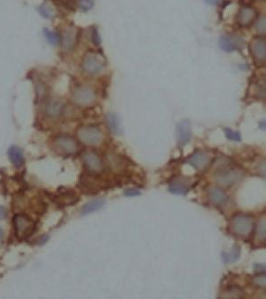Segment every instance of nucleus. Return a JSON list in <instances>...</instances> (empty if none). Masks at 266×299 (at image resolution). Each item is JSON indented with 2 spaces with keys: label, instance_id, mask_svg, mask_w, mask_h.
Here are the masks:
<instances>
[{
  "label": "nucleus",
  "instance_id": "f257e3e1",
  "mask_svg": "<svg viewBox=\"0 0 266 299\" xmlns=\"http://www.w3.org/2000/svg\"><path fill=\"white\" fill-rule=\"evenodd\" d=\"M243 177L244 171L235 165H231L229 163H226L222 165L221 167L218 168L214 175L217 184L224 188L232 187L236 183H238Z\"/></svg>",
  "mask_w": 266,
  "mask_h": 299
},
{
  "label": "nucleus",
  "instance_id": "f03ea898",
  "mask_svg": "<svg viewBox=\"0 0 266 299\" xmlns=\"http://www.w3.org/2000/svg\"><path fill=\"white\" fill-rule=\"evenodd\" d=\"M77 139L85 146H96L103 142V132L98 126H81L76 132Z\"/></svg>",
  "mask_w": 266,
  "mask_h": 299
},
{
  "label": "nucleus",
  "instance_id": "7ed1b4c3",
  "mask_svg": "<svg viewBox=\"0 0 266 299\" xmlns=\"http://www.w3.org/2000/svg\"><path fill=\"white\" fill-rule=\"evenodd\" d=\"M97 92L91 86L76 87L72 94L74 104L80 108H89L94 106L97 101Z\"/></svg>",
  "mask_w": 266,
  "mask_h": 299
},
{
  "label": "nucleus",
  "instance_id": "20e7f679",
  "mask_svg": "<svg viewBox=\"0 0 266 299\" xmlns=\"http://www.w3.org/2000/svg\"><path fill=\"white\" fill-rule=\"evenodd\" d=\"M81 66L83 72L90 76H96L101 73L106 67L105 57L98 52H87L83 56Z\"/></svg>",
  "mask_w": 266,
  "mask_h": 299
},
{
  "label": "nucleus",
  "instance_id": "39448f33",
  "mask_svg": "<svg viewBox=\"0 0 266 299\" xmlns=\"http://www.w3.org/2000/svg\"><path fill=\"white\" fill-rule=\"evenodd\" d=\"M231 230L237 236H249L254 230L252 217L247 214L235 215L231 221Z\"/></svg>",
  "mask_w": 266,
  "mask_h": 299
},
{
  "label": "nucleus",
  "instance_id": "423d86ee",
  "mask_svg": "<svg viewBox=\"0 0 266 299\" xmlns=\"http://www.w3.org/2000/svg\"><path fill=\"white\" fill-rule=\"evenodd\" d=\"M14 226L15 234L19 239H25L31 236L35 228L33 220L23 214L14 216Z\"/></svg>",
  "mask_w": 266,
  "mask_h": 299
},
{
  "label": "nucleus",
  "instance_id": "0eeeda50",
  "mask_svg": "<svg viewBox=\"0 0 266 299\" xmlns=\"http://www.w3.org/2000/svg\"><path fill=\"white\" fill-rule=\"evenodd\" d=\"M80 32L75 26H68L64 28L61 34V44L62 48L65 52H71L76 48L79 40Z\"/></svg>",
  "mask_w": 266,
  "mask_h": 299
},
{
  "label": "nucleus",
  "instance_id": "6e6552de",
  "mask_svg": "<svg viewBox=\"0 0 266 299\" xmlns=\"http://www.w3.org/2000/svg\"><path fill=\"white\" fill-rule=\"evenodd\" d=\"M186 163L194 167L196 171H206L211 164V155L203 150H196L187 157Z\"/></svg>",
  "mask_w": 266,
  "mask_h": 299
},
{
  "label": "nucleus",
  "instance_id": "1a4fd4ad",
  "mask_svg": "<svg viewBox=\"0 0 266 299\" xmlns=\"http://www.w3.org/2000/svg\"><path fill=\"white\" fill-rule=\"evenodd\" d=\"M53 144L56 150L64 155H74L79 150L76 139L69 135L57 136Z\"/></svg>",
  "mask_w": 266,
  "mask_h": 299
},
{
  "label": "nucleus",
  "instance_id": "9d476101",
  "mask_svg": "<svg viewBox=\"0 0 266 299\" xmlns=\"http://www.w3.org/2000/svg\"><path fill=\"white\" fill-rule=\"evenodd\" d=\"M84 166L92 174H100L104 171L105 164L101 157L94 151H86L83 155Z\"/></svg>",
  "mask_w": 266,
  "mask_h": 299
},
{
  "label": "nucleus",
  "instance_id": "9b49d317",
  "mask_svg": "<svg viewBox=\"0 0 266 299\" xmlns=\"http://www.w3.org/2000/svg\"><path fill=\"white\" fill-rule=\"evenodd\" d=\"M249 50L253 59H255L256 63H265L266 39L261 38L253 39L252 42L250 43L249 45Z\"/></svg>",
  "mask_w": 266,
  "mask_h": 299
},
{
  "label": "nucleus",
  "instance_id": "f8f14e48",
  "mask_svg": "<svg viewBox=\"0 0 266 299\" xmlns=\"http://www.w3.org/2000/svg\"><path fill=\"white\" fill-rule=\"evenodd\" d=\"M256 19V11L250 7H242L239 10L236 21L241 27H248Z\"/></svg>",
  "mask_w": 266,
  "mask_h": 299
},
{
  "label": "nucleus",
  "instance_id": "ddd939ff",
  "mask_svg": "<svg viewBox=\"0 0 266 299\" xmlns=\"http://www.w3.org/2000/svg\"><path fill=\"white\" fill-rule=\"evenodd\" d=\"M192 138L190 123L185 120L176 126V140L180 146H185Z\"/></svg>",
  "mask_w": 266,
  "mask_h": 299
},
{
  "label": "nucleus",
  "instance_id": "4468645a",
  "mask_svg": "<svg viewBox=\"0 0 266 299\" xmlns=\"http://www.w3.org/2000/svg\"><path fill=\"white\" fill-rule=\"evenodd\" d=\"M208 199L215 206H222L226 203L228 196L222 188L212 187L208 190Z\"/></svg>",
  "mask_w": 266,
  "mask_h": 299
},
{
  "label": "nucleus",
  "instance_id": "2eb2a0df",
  "mask_svg": "<svg viewBox=\"0 0 266 299\" xmlns=\"http://www.w3.org/2000/svg\"><path fill=\"white\" fill-rule=\"evenodd\" d=\"M240 39H236L232 36H223L219 39L220 48L226 52H235L240 47Z\"/></svg>",
  "mask_w": 266,
  "mask_h": 299
},
{
  "label": "nucleus",
  "instance_id": "dca6fc26",
  "mask_svg": "<svg viewBox=\"0 0 266 299\" xmlns=\"http://www.w3.org/2000/svg\"><path fill=\"white\" fill-rule=\"evenodd\" d=\"M63 105L59 101H50L46 103L45 107V114L49 118H58L63 113Z\"/></svg>",
  "mask_w": 266,
  "mask_h": 299
},
{
  "label": "nucleus",
  "instance_id": "f3484780",
  "mask_svg": "<svg viewBox=\"0 0 266 299\" xmlns=\"http://www.w3.org/2000/svg\"><path fill=\"white\" fill-rule=\"evenodd\" d=\"M8 156L12 164L15 167H21L24 164V156L23 153L17 146H12L8 151Z\"/></svg>",
  "mask_w": 266,
  "mask_h": 299
},
{
  "label": "nucleus",
  "instance_id": "a211bd4d",
  "mask_svg": "<svg viewBox=\"0 0 266 299\" xmlns=\"http://www.w3.org/2000/svg\"><path fill=\"white\" fill-rule=\"evenodd\" d=\"M169 191L175 195H186L189 191L188 185L182 181H175L169 184Z\"/></svg>",
  "mask_w": 266,
  "mask_h": 299
},
{
  "label": "nucleus",
  "instance_id": "6ab92c4d",
  "mask_svg": "<svg viewBox=\"0 0 266 299\" xmlns=\"http://www.w3.org/2000/svg\"><path fill=\"white\" fill-rule=\"evenodd\" d=\"M255 235L258 241H266V216H263L256 223Z\"/></svg>",
  "mask_w": 266,
  "mask_h": 299
},
{
  "label": "nucleus",
  "instance_id": "aec40b11",
  "mask_svg": "<svg viewBox=\"0 0 266 299\" xmlns=\"http://www.w3.org/2000/svg\"><path fill=\"white\" fill-rule=\"evenodd\" d=\"M107 123L108 128L114 134H119L121 132L120 120L115 114H108L107 115Z\"/></svg>",
  "mask_w": 266,
  "mask_h": 299
},
{
  "label": "nucleus",
  "instance_id": "412c9836",
  "mask_svg": "<svg viewBox=\"0 0 266 299\" xmlns=\"http://www.w3.org/2000/svg\"><path fill=\"white\" fill-rule=\"evenodd\" d=\"M241 256V247L238 245H235L232 251L229 253H223L222 254V258L223 261L226 263V264H231V263H234L238 260Z\"/></svg>",
  "mask_w": 266,
  "mask_h": 299
},
{
  "label": "nucleus",
  "instance_id": "4be33fe9",
  "mask_svg": "<svg viewBox=\"0 0 266 299\" xmlns=\"http://www.w3.org/2000/svg\"><path fill=\"white\" fill-rule=\"evenodd\" d=\"M104 203H105V202H104V200H102V199L94 200V201H92L89 203H87L86 205L83 207V210H82V213L84 215L89 214V213H94V212H96L98 210L101 209L103 207Z\"/></svg>",
  "mask_w": 266,
  "mask_h": 299
},
{
  "label": "nucleus",
  "instance_id": "5701e85b",
  "mask_svg": "<svg viewBox=\"0 0 266 299\" xmlns=\"http://www.w3.org/2000/svg\"><path fill=\"white\" fill-rule=\"evenodd\" d=\"M245 296L244 291L241 288L237 287H230L228 289H225L224 292L222 293L221 297H228V298H242Z\"/></svg>",
  "mask_w": 266,
  "mask_h": 299
},
{
  "label": "nucleus",
  "instance_id": "b1692460",
  "mask_svg": "<svg viewBox=\"0 0 266 299\" xmlns=\"http://www.w3.org/2000/svg\"><path fill=\"white\" fill-rule=\"evenodd\" d=\"M56 201L63 205H71L78 202V197L71 193H64L60 195Z\"/></svg>",
  "mask_w": 266,
  "mask_h": 299
},
{
  "label": "nucleus",
  "instance_id": "393cba45",
  "mask_svg": "<svg viewBox=\"0 0 266 299\" xmlns=\"http://www.w3.org/2000/svg\"><path fill=\"white\" fill-rule=\"evenodd\" d=\"M45 38L52 45H57L61 44V34L58 32H52L50 29H45Z\"/></svg>",
  "mask_w": 266,
  "mask_h": 299
},
{
  "label": "nucleus",
  "instance_id": "a878e982",
  "mask_svg": "<svg viewBox=\"0 0 266 299\" xmlns=\"http://www.w3.org/2000/svg\"><path fill=\"white\" fill-rule=\"evenodd\" d=\"M252 284L259 289H266V272L254 276L252 279Z\"/></svg>",
  "mask_w": 266,
  "mask_h": 299
},
{
  "label": "nucleus",
  "instance_id": "bb28decb",
  "mask_svg": "<svg viewBox=\"0 0 266 299\" xmlns=\"http://www.w3.org/2000/svg\"><path fill=\"white\" fill-rule=\"evenodd\" d=\"M39 11H40V14L45 18L52 19L55 16V10L48 4H43L41 7H39Z\"/></svg>",
  "mask_w": 266,
  "mask_h": 299
},
{
  "label": "nucleus",
  "instance_id": "cd10ccee",
  "mask_svg": "<svg viewBox=\"0 0 266 299\" xmlns=\"http://www.w3.org/2000/svg\"><path fill=\"white\" fill-rule=\"evenodd\" d=\"M255 29L260 35H266V15L256 21Z\"/></svg>",
  "mask_w": 266,
  "mask_h": 299
},
{
  "label": "nucleus",
  "instance_id": "c85d7f7f",
  "mask_svg": "<svg viewBox=\"0 0 266 299\" xmlns=\"http://www.w3.org/2000/svg\"><path fill=\"white\" fill-rule=\"evenodd\" d=\"M225 133L226 138L230 139V140H232V141H241V139H242L241 133L239 132L232 131V129L225 128Z\"/></svg>",
  "mask_w": 266,
  "mask_h": 299
},
{
  "label": "nucleus",
  "instance_id": "c756f323",
  "mask_svg": "<svg viewBox=\"0 0 266 299\" xmlns=\"http://www.w3.org/2000/svg\"><path fill=\"white\" fill-rule=\"evenodd\" d=\"M94 0H78L77 5L81 10L89 11L94 7Z\"/></svg>",
  "mask_w": 266,
  "mask_h": 299
},
{
  "label": "nucleus",
  "instance_id": "7c9ffc66",
  "mask_svg": "<svg viewBox=\"0 0 266 299\" xmlns=\"http://www.w3.org/2000/svg\"><path fill=\"white\" fill-rule=\"evenodd\" d=\"M139 195H140V192L137 190V189H134V188H129V189H126L125 191V195L129 196V197L138 196Z\"/></svg>",
  "mask_w": 266,
  "mask_h": 299
},
{
  "label": "nucleus",
  "instance_id": "2f4dec72",
  "mask_svg": "<svg viewBox=\"0 0 266 299\" xmlns=\"http://www.w3.org/2000/svg\"><path fill=\"white\" fill-rule=\"evenodd\" d=\"M257 171H258L261 176L266 177V160L260 163L258 167H257Z\"/></svg>",
  "mask_w": 266,
  "mask_h": 299
},
{
  "label": "nucleus",
  "instance_id": "473e14b6",
  "mask_svg": "<svg viewBox=\"0 0 266 299\" xmlns=\"http://www.w3.org/2000/svg\"><path fill=\"white\" fill-rule=\"evenodd\" d=\"M92 40H93V42H94L96 45L100 44V36H99V33H98L96 29H94V31H93V33H92Z\"/></svg>",
  "mask_w": 266,
  "mask_h": 299
},
{
  "label": "nucleus",
  "instance_id": "72a5a7b5",
  "mask_svg": "<svg viewBox=\"0 0 266 299\" xmlns=\"http://www.w3.org/2000/svg\"><path fill=\"white\" fill-rule=\"evenodd\" d=\"M257 95H258L260 98H266V86L258 87Z\"/></svg>",
  "mask_w": 266,
  "mask_h": 299
},
{
  "label": "nucleus",
  "instance_id": "f704fd0d",
  "mask_svg": "<svg viewBox=\"0 0 266 299\" xmlns=\"http://www.w3.org/2000/svg\"><path fill=\"white\" fill-rule=\"evenodd\" d=\"M7 217V210L2 206H0V220L5 219Z\"/></svg>",
  "mask_w": 266,
  "mask_h": 299
},
{
  "label": "nucleus",
  "instance_id": "c9c22d12",
  "mask_svg": "<svg viewBox=\"0 0 266 299\" xmlns=\"http://www.w3.org/2000/svg\"><path fill=\"white\" fill-rule=\"evenodd\" d=\"M208 4H210V5H212V6H214V5H217V4L220 1V0H205Z\"/></svg>",
  "mask_w": 266,
  "mask_h": 299
},
{
  "label": "nucleus",
  "instance_id": "e433bc0d",
  "mask_svg": "<svg viewBox=\"0 0 266 299\" xmlns=\"http://www.w3.org/2000/svg\"><path fill=\"white\" fill-rule=\"evenodd\" d=\"M2 236H3V231H2V230L0 229V239H1V238H2Z\"/></svg>",
  "mask_w": 266,
  "mask_h": 299
},
{
  "label": "nucleus",
  "instance_id": "4c0bfd02",
  "mask_svg": "<svg viewBox=\"0 0 266 299\" xmlns=\"http://www.w3.org/2000/svg\"><path fill=\"white\" fill-rule=\"evenodd\" d=\"M265 77H266V71H265Z\"/></svg>",
  "mask_w": 266,
  "mask_h": 299
}]
</instances>
